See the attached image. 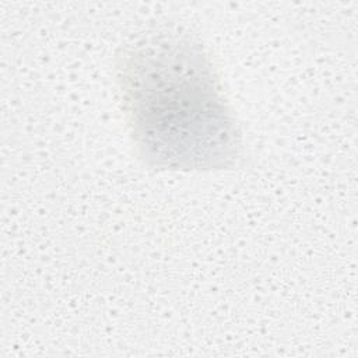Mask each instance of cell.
I'll use <instances>...</instances> for the list:
<instances>
[{"instance_id":"obj_1","label":"cell","mask_w":358,"mask_h":358,"mask_svg":"<svg viewBox=\"0 0 358 358\" xmlns=\"http://www.w3.org/2000/svg\"><path fill=\"white\" fill-rule=\"evenodd\" d=\"M122 105L141 159L169 171L227 169L241 157V133L200 43L157 31L123 49Z\"/></svg>"}]
</instances>
